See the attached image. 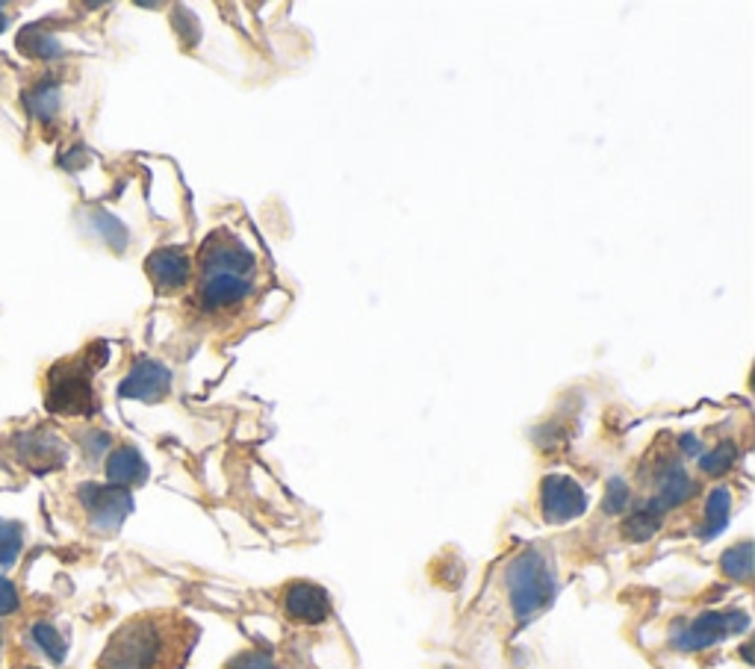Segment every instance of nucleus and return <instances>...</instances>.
Listing matches in <instances>:
<instances>
[{
  "mask_svg": "<svg viewBox=\"0 0 755 669\" xmlns=\"http://www.w3.org/2000/svg\"><path fill=\"white\" fill-rule=\"evenodd\" d=\"M24 551V525L0 519V569H12Z\"/></svg>",
  "mask_w": 755,
  "mask_h": 669,
  "instance_id": "19",
  "label": "nucleus"
},
{
  "mask_svg": "<svg viewBox=\"0 0 755 669\" xmlns=\"http://www.w3.org/2000/svg\"><path fill=\"white\" fill-rule=\"evenodd\" d=\"M3 28H7V19H3V15H0V33H3Z\"/></svg>",
  "mask_w": 755,
  "mask_h": 669,
  "instance_id": "27",
  "label": "nucleus"
},
{
  "mask_svg": "<svg viewBox=\"0 0 755 669\" xmlns=\"http://www.w3.org/2000/svg\"><path fill=\"white\" fill-rule=\"evenodd\" d=\"M110 351L103 342H92L89 349L74 354V358L56 360L47 369L45 381V407L54 416H92L98 410L92 393V375L103 366Z\"/></svg>",
  "mask_w": 755,
  "mask_h": 669,
  "instance_id": "3",
  "label": "nucleus"
},
{
  "mask_svg": "<svg viewBox=\"0 0 755 669\" xmlns=\"http://www.w3.org/2000/svg\"><path fill=\"white\" fill-rule=\"evenodd\" d=\"M19 607H21L19 588H15L7 575H0V616L19 614Z\"/></svg>",
  "mask_w": 755,
  "mask_h": 669,
  "instance_id": "23",
  "label": "nucleus"
},
{
  "mask_svg": "<svg viewBox=\"0 0 755 669\" xmlns=\"http://www.w3.org/2000/svg\"><path fill=\"white\" fill-rule=\"evenodd\" d=\"M505 588L511 611L519 623L540 614L555 596V575L540 549L519 551L505 572Z\"/></svg>",
  "mask_w": 755,
  "mask_h": 669,
  "instance_id": "4",
  "label": "nucleus"
},
{
  "mask_svg": "<svg viewBox=\"0 0 755 669\" xmlns=\"http://www.w3.org/2000/svg\"><path fill=\"white\" fill-rule=\"evenodd\" d=\"M77 502L84 507L92 531L98 534L119 531L124 516L133 511L130 490H121V486L112 484H80L77 486Z\"/></svg>",
  "mask_w": 755,
  "mask_h": 669,
  "instance_id": "5",
  "label": "nucleus"
},
{
  "mask_svg": "<svg viewBox=\"0 0 755 669\" xmlns=\"http://www.w3.org/2000/svg\"><path fill=\"white\" fill-rule=\"evenodd\" d=\"M746 625H749V619L741 611H735V614L732 611H726V614H702L700 619H693L685 628V634L679 637V649H705V646L723 640L729 634L744 632Z\"/></svg>",
  "mask_w": 755,
  "mask_h": 669,
  "instance_id": "9",
  "label": "nucleus"
},
{
  "mask_svg": "<svg viewBox=\"0 0 755 669\" xmlns=\"http://www.w3.org/2000/svg\"><path fill=\"white\" fill-rule=\"evenodd\" d=\"M86 446H89V454L98 458V454L110 446V434H89V437H86Z\"/></svg>",
  "mask_w": 755,
  "mask_h": 669,
  "instance_id": "25",
  "label": "nucleus"
},
{
  "mask_svg": "<svg viewBox=\"0 0 755 669\" xmlns=\"http://www.w3.org/2000/svg\"><path fill=\"white\" fill-rule=\"evenodd\" d=\"M172 386V375L168 369L157 360H139L136 366L130 369V375L121 381L119 395L121 398H142V402H163Z\"/></svg>",
  "mask_w": 755,
  "mask_h": 669,
  "instance_id": "10",
  "label": "nucleus"
},
{
  "mask_svg": "<svg viewBox=\"0 0 755 669\" xmlns=\"http://www.w3.org/2000/svg\"><path fill=\"white\" fill-rule=\"evenodd\" d=\"M284 611L295 623H322L331 614V599L319 584L310 581H293L284 590Z\"/></svg>",
  "mask_w": 755,
  "mask_h": 669,
  "instance_id": "11",
  "label": "nucleus"
},
{
  "mask_svg": "<svg viewBox=\"0 0 755 669\" xmlns=\"http://www.w3.org/2000/svg\"><path fill=\"white\" fill-rule=\"evenodd\" d=\"M628 502V486L623 481H611L609 495H605V511L609 514H620Z\"/></svg>",
  "mask_w": 755,
  "mask_h": 669,
  "instance_id": "24",
  "label": "nucleus"
},
{
  "mask_svg": "<svg viewBox=\"0 0 755 669\" xmlns=\"http://www.w3.org/2000/svg\"><path fill=\"white\" fill-rule=\"evenodd\" d=\"M198 637V623L180 611H142L112 632L95 669H184Z\"/></svg>",
  "mask_w": 755,
  "mask_h": 669,
  "instance_id": "1",
  "label": "nucleus"
},
{
  "mask_svg": "<svg viewBox=\"0 0 755 669\" xmlns=\"http://www.w3.org/2000/svg\"><path fill=\"white\" fill-rule=\"evenodd\" d=\"M15 669H42V667H36V663H19Z\"/></svg>",
  "mask_w": 755,
  "mask_h": 669,
  "instance_id": "26",
  "label": "nucleus"
},
{
  "mask_svg": "<svg viewBox=\"0 0 755 669\" xmlns=\"http://www.w3.org/2000/svg\"><path fill=\"white\" fill-rule=\"evenodd\" d=\"M720 567H723V572L729 578H735V581H749V575H753V546L749 542H737L735 549H729L723 555Z\"/></svg>",
  "mask_w": 755,
  "mask_h": 669,
  "instance_id": "20",
  "label": "nucleus"
},
{
  "mask_svg": "<svg viewBox=\"0 0 755 669\" xmlns=\"http://www.w3.org/2000/svg\"><path fill=\"white\" fill-rule=\"evenodd\" d=\"M195 307L207 319H233L260 295V260L231 228L212 230L195 260Z\"/></svg>",
  "mask_w": 755,
  "mask_h": 669,
  "instance_id": "2",
  "label": "nucleus"
},
{
  "mask_svg": "<svg viewBox=\"0 0 755 669\" xmlns=\"http://www.w3.org/2000/svg\"><path fill=\"white\" fill-rule=\"evenodd\" d=\"M693 493H697V484L691 481V475L679 463H667L664 472H658V495L653 502L661 511H667V507L685 505Z\"/></svg>",
  "mask_w": 755,
  "mask_h": 669,
  "instance_id": "13",
  "label": "nucleus"
},
{
  "mask_svg": "<svg viewBox=\"0 0 755 669\" xmlns=\"http://www.w3.org/2000/svg\"><path fill=\"white\" fill-rule=\"evenodd\" d=\"M225 669H277V667L272 663V658H269L266 651L249 649V651H240L237 658L228 660V667Z\"/></svg>",
  "mask_w": 755,
  "mask_h": 669,
  "instance_id": "22",
  "label": "nucleus"
},
{
  "mask_svg": "<svg viewBox=\"0 0 755 669\" xmlns=\"http://www.w3.org/2000/svg\"><path fill=\"white\" fill-rule=\"evenodd\" d=\"M30 112L36 116L39 121H51L59 112V86L54 80H42L36 83L28 95H24Z\"/></svg>",
  "mask_w": 755,
  "mask_h": 669,
  "instance_id": "16",
  "label": "nucleus"
},
{
  "mask_svg": "<svg viewBox=\"0 0 755 669\" xmlns=\"http://www.w3.org/2000/svg\"><path fill=\"white\" fill-rule=\"evenodd\" d=\"M729 514H732V495H729L726 486H718V490L709 495V505H705V525L700 528L702 540L718 537V534L726 528Z\"/></svg>",
  "mask_w": 755,
  "mask_h": 669,
  "instance_id": "15",
  "label": "nucleus"
},
{
  "mask_svg": "<svg viewBox=\"0 0 755 669\" xmlns=\"http://www.w3.org/2000/svg\"><path fill=\"white\" fill-rule=\"evenodd\" d=\"M19 51L30 59H42V63H51V59H59L63 56V42L54 36V33H45V28L39 24H30L19 33Z\"/></svg>",
  "mask_w": 755,
  "mask_h": 669,
  "instance_id": "14",
  "label": "nucleus"
},
{
  "mask_svg": "<svg viewBox=\"0 0 755 669\" xmlns=\"http://www.w3.org/2000/svg\"><path fill=\"white\" fill-rule=\"evenodd\" d=\"M0 651H3V634H0Z\"/></svg>",
  "mask_w": 755,
  "mask_h": 669,
  "instance_id": "28",
  "label": "nucleus"
},
{
  "mask_svg": "<svg viewBox=\"0 0 755 669\" xmlns=\"http://www.w3.org/2000/svg\"><path fill=\"white\" fill-rule=\"evenodd\" d=\"M12 451H15V460L21 467L36 472V475H47L54 469H63L65 460H68L65 442L51 428H33V431L15 434L12 437Z\"/></svg>",
  "mask_w": 755,
  "mask_h": 669,
  "instance_id": "6",
  "label": "nucleus"
},
{
  "mask_svg": "<svg viewBox=\"0 0 755 669\" xmlns=\"http://www.w3.org/2000/svg\"><path fill=\"white\" fill-rule=\"evenodd\" d=\"M661 516H664V511L655 505V502L637 507L635 514L628 516L626 523H623V534H626L628 540H646V537H653V534L658 531Z\"/></svg>",
  "mask_w": 755,
  "mask_h": 669,
  "instance_id": "18",
  "label": "nucleus"
},
{
  "mask_svg": "<svg viewBox=\"0 0 755 669\" xmlns=\"http://www.w3.org/2000/svg\"><path fill=\"white\" fill-rule=\"evenodd\" d=\"M584 507H588V495L572 478H544V484H540V514H544L546 523H570V519L584 514Z\"/></svg>",
  "mask_w": 755,
  "mask_h": 669,
  "instance_id": "7",
  "label": "nucleus"
},
{
  "mask_svg": "<svg viewBox=\"0 0 755 669\" xmlns=\"http://www.w3.org/2000/svg\"><path fill=\"white\" fill-rule=\"evenodd\" d=\"M145 272L157 293H175L193 281V260L186 248H160L145 260Z\"/></svg>",
  "mask_w": 755,
  "mask_h": 669,
  "instance_id": "8",
  "label": "nucleus"
},
{
  "mask_svg": "<svg viewBox=\"0 0 755 669\" xmlns=\"http://www.w3.org/2000/svg\"><path fill=\"white\" fill-rule=\"evenodd\" d=\"M735 458H737L735 446H732V442H720L718 449H711L709 454H702L700 469L705 472V475L720 478V475H726L729 469H732Z\"/></svg>",
  "mask_w": 755,
  "mask_h": 669,
  "instance_id": "21",
  "label": "nucleus"
},
{
  "mask_svg": "<svg viewBox=\"0 0 755 669\" xmlns=\"http://www.w3.org/2000/svg\"><path fill=\"white\" fill-rule=\"evenodd\" d=\"M103 472H107V481H110L112 486L130 490V486L145 484L147 463H145V458L133 449V446H119V449L112 451L110 458H107Z\"/></svg>",
  "mask_w": 755,
  "mask_h": 669,
  "instance_id": "12",
  "label": "nucleus"
},
{
  "mask_svg": "<svg viewBox=\"0 0 755 669\" xmlns=\"http://www.w3.org/2000/svg\"><path fill=\"white\" fill-rule=\"evenodd\" d=\"M30 637L36 643V649L45 655L51 663H63L65 651H68V643L59 634V628L51 623H33L30 625Z\"/></svg>",
  "mask_w": 755,
  "mask_h": 669,
  "instance_id": "17",
  "label": "nucleus"
}]
</instances>
